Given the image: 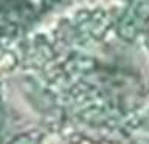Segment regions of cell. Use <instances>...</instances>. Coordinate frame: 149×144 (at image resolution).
I'll return each instance as SVG.
<instances>
[{
  "instance_id": "obj_1",
  "label": "cell",
  "mask_w": 149,
  "mask_h": 144,
  "mask_svg": "<svg viewBox=\"0 0 149 144\" xmlns=\"http://www.w3.org/2000/svg\"><path fill=\"white\" fill-rule=\"evenodd\" d=\"M68 144H121V143L113 141V139H106V138L96 139V138L84 136V135H78V136L72 138V141H70Z\"/></svg>"
}]
</instances>
